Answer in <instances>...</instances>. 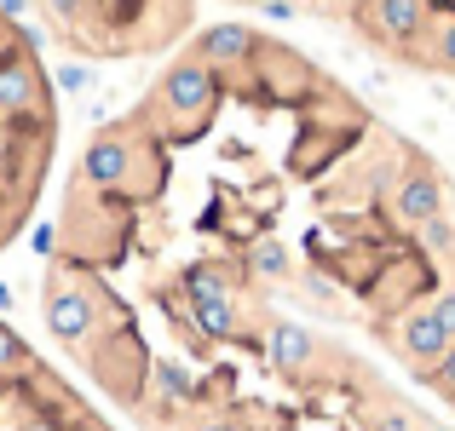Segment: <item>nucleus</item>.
I'll return each mask as SVG.
<instances>
[{
    "mask_svg": "<svg viewBox=\"0 0 455 431\" xmlns=\"http://www.w3.org/2000/svg\"><path fill=\"white\" fill-rule=\"evenodd\" d=\"M392 213H398L410 231L427 224V219H438V213H444V184H438L427 167H403L398 184H392Z\"/></svg>",
    "mask_w": 455,
    "mask_h": 431,
    "instance_id": "nucleus-6",
    "label": "nucleus"
},
{
    "mask_svg": "<svg viewBox=\"0 0 455 431\" xmlns=\"http://www.w3.org/2000/svg\"><path fill=\"white\" fill-rule=\"evenodd\" d=\"M46 6H52V12H58V18H64V23H76L81 12H87V0H46Z\"/></svg>",
    "mask_w": 455,
    "mask_h": 431,
    "instance_id": "nucleus-17",
    "label": "nucleus"
},
{
    "mask_svg": "<svg viewBox=\"0 0 455 431\" xmlns=\"http://www.w3.org/2000/svg\"><path fill=\"white\" fill-rule=\"evenodd\" d=\"M415 64H427V69H450V75H455V18L427 23L421 46H415Z\"/></svg>",
    "mask_w": 455,
    "mask_h": 431,
    "instance_id": "nucleus-9",
    "label": "nucleus"
},
{
    "mask_svg": "<svg viewBox=\"0 0 455 431\" xmlns=\"http://www.w3.org/2000/svg\"><path fill=\"white\" fill-rule=\"evenodd\" d=\"M190 431H236V426H231V420H196Z\"/></svg>",
    "mask_w": 455,
    "mask_h": 431,
    "instance_id": "nucleus-20",
    "label": "nucleus"
},
{
    "mask_svg": "<svg viewBox=\"0 0 455 431\" xmlns=\"http://www.w3.org/2000/svg\"><path fill=\"white\" fill-rule=\"evenodd\" d=\"M323 6H334V12H363L369 0H323Z\"/></svg>",
    "mask_w": 455,
    "mask_h": 431,
    "instance_id": "nucleus-19",
    "label": "nucleus"
},
{
    "mask_svg": "<svg viewBox=\"0 0 455 431\" xmlns=\"http://www.w3.org/2000/svg\"><path fill=\"white\" fill-rule=\"evenodd\" d=\"M127 173H133V133H99L81 150L76 184L81 190H116Z\"/></svg>",
    "mask_w": 455,
    "mask_h": 431,
    "instance_id": "nucleus-5",
    "label": "nucleus"
},
{
    "mask_svg": "<svg viewBox=\"0 0 455 431\" xmlns=\"http://www.w3.org/2000/svg\"><path fill=\"white\" fill-rule=\"evenodd\" d=\"M427 305H433L438 328H444V333H450V345H455V287H438V294L427 299Z\"/></svg>",
    "mask_w": 455,
    "mask_h": 431,
    "instance_id": "nucleus-13",
    "label": "nucleus"
},
{
    "mask_svg": "<svg viewBox=\"0 0 455 431\" xmlns=\"http://www.w3.org/2000/svg\"><path fill=\"white\" fill-rule=\"evenodd\" d=\"M427 386H433V391H444V397H455V345H450L444 357H438L433 368H427Z\"/></svg>",
    "mask_w": 455,
    "mask_h": 431,
    "instance_id": "nucleus-12",
    "label": "nucleus"
},
{
    "mask_svg": "<svg viewBox=\"0 0 455 431\" xmlns=\"http://www.w3.org/2000/svg\"><path fill=\"white\" fill-rule=\"evenodd\" d=\"M6 305H12V287H6V282H0V310H6Z\"/></svg>",
    "mask_w": 455,
    "mask_h": 431,
    "instance_id": "nucleus-21",
    "label": "nucleus"
},
{
    "mask_svg": "<svg viewBox=\"0 0 455 431\" xmlns=\"http://www.w3.org/2000/svg\"><path fill=\"white\" fill-rule=\"evenodd\" d=\"M254 52H259V35L254 29H243V23H213V29H202L196 35V58L208 69H243V64H254Z\"/></svg>",
    "mask_w": 455,
    "mask_h": 431,
    "instance_id": "nucleus-8",
    "label": "nucleus"
},
{
    "mask_svg": "<svg viewBox=\"0 0 455 431\" xmlns=\"http://www.w3.org/2000/svg\"><path fill=\"white\" fill-rule=\"evenodd\" d=\"M58 87L64 92H92V69L87 64H64L58 69Z\"/></svg>",
    "mask_w": 455,
    "mask_h": 431,
    "instance_id": "nucleus-14",
    "label": "nucleus"
},
{
    "mask_svg": "<svg viewBox=\"0 0 455 431\" xmlns=\"http://www.w3.org/2000/svg\"><path fill=\"white\" fill-rule=\"evenodd\" d=\"M427 23H433L427 18V0H369L363 6L369 41L392 46V52H410V58H415V46H421Z\"/></svg>",
    "mask_w": 455,
    "mask_h": 431,
    "instance_id": "nucleus-3",
    "label": "nucleus"
},
{
    "mask_svg": "<svg viewBox=\"0 0 455 431\" xmlns=\"http://www.w3.org/2000/svg\"><path fill=\"white\" fill-rule=\"evenodd\" d=\"M259 12H271V18H294V0H259Z\"/></svg>",
    "mask_w": 455,
    "mask_h": 431,
    "instance_id": "nucleus-18",
    "label": "nucleus"
},
{
    "mask_svg": "<svg viewBox=\"0 0 455 431\" xmlns=\"http://www.w3.org/2000/svg\"><path fill=\"white\" fill-rule=\"evenodd\" d=\"M266 363H271V374L300 380L317 363V333L300 328V322H271L266 328Z\"/></svg>",
    "mask_w": 455,
    "mask_h": 431,
    "instance_id": "nucleus-7",
    "label": "nucleus"
},
{
    "mask_svg": "<svg viewBox=\"0 0 455 431\" xmlns=\"http://www.w3.org/2000/svg\"><path fill=\"white\" fill-rule=\"evenodd\" d=\"M392 345H398V357L410 368H421V374H427V368L450 351V333L438 328L433 305H415V310H403V317H392Z\"/></svg>",
    "mask_w": 455,
    "mask_h": 431,
    "instance_id": "nucleus-4",
    "label": "nucleus"
},
{
    "mask_svg": "<svg viewBox=\"0 0 455 431\" xmlns=\"http://www.w3.org/2000/svg\"><path fill=\"white\" fill-rule=\"evenodd\" d=\"M23 363H35V351L6 328V322H0V374H12V368H23Z\"/></svg>",
    "mask_w": 455,
    "mask_h": 431,
    "instance_id": "nucleus-11",
    "label": "nucleus"
},
{
    "mask_svg": "<svg viewBox=\"0 0 455 431\" xmlns=\"http://www.w3.org/2000/svg\"><path fill=\"white\" fill-rule=\"evenodd\" d=\"M29 247H35V254H52V247H58V231H52V224H35V231H29Z\"/></svg>",
    "mask_w": 455,
    "mask_h": 431,
    "instance_id": "nucleus-15",
    "label": "nucleus"
},
{
    "mask_svg": "<svg viewBox=\"0 0 455 431\" xmlns=\"http://www.w3.org/2000/svg\"><path fill=\"white\" fill-rule=\"evenodd\" d=\"M18 46H23L18 23H6V18H0V58H6V52H18ZM23 52H29V46H23Z\"/></svg>",
    "mask_w": 455,
    "mask_h": 431,
    "instance_id": "nucleus-16",
    "label": "nucleus"
},
{
    "mask_svg": "<svg viewBox=\"0 0 455 431\" xmlns=\"http://www.w3.org/2000/svg\"><path fill=\"white\" fill-rule=\"evenodd\" d=\"M46 328L58 333L64 345H87L99 333V299L87 294V282H69L64 270L46 287Z\"/></svg>",
    "mask_w": 455,
    "mask_h": 431,
    "instance_id": "nucleus-2",
    "label": "nucleus"
},
{
    "mask_svg": "<svg viewBox=\"0 0 455 431\" xmlns=\"http://www.w3.org/2000/svg\"><path fill=\"white\" fill-rule=\"evenodd\" d=\"M248 270H254L259 282H283V277H289V247L271 242V236L254 242V247H248Z\"/></svg>",
    "mask_w": 455,
    "mask_h": 431,
    "instance_id": "nucleus-10",
    "label": "nucleus"
},
{
    "mask_svg": "<svg viewBox=\"0 0 455 431\" xmlns=\"http://www.w3.org/2000/svg\"><path fill=\"white\" fill-rule=\"evenodd\" d=\"M213 104H220V69H208L202 58H179V64H167L162 81H156V110L179 115V121L208 115Z\"/></svg>",
    "mask_w": 455,
    "mask_h": 431,
    "instance_id": "nucleus-1",
    "label": "nucleus"
}]
</instances>
